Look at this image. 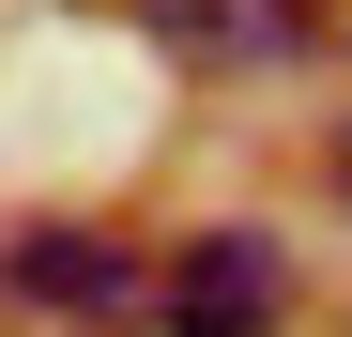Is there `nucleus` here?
<instances>
[{"label": "nucleus", "mask_w": 352, "mask_h": 337, "mask_svg": "<svg viewBox=\"0 0 352 337\" xmlns=\"http://www.w3.org/2000/svg\"><path fill=\"white\" fill-rule=\"evenodd\" d=\"M337 184H352V138H337Z\"/></svg>", "instance_id": "obj_3"}, {"label": "nucleus", "mask_w": 352, "mask_h": 337, "mask_svg": "<svg viewBox=\"0 0 352 337\" xmlns=\"http://www.w3.org/2000/svg\"><path fill=\"white\" fill-rule=\"evenodd\" d=\"M0 276H16L31 307H77V322H123V307L153 292V261H138L123 230H77V215H46V230H16V261H0Z\"/></svg>", "instance_id": "obj_2"}, {"label": "nucleus", "mask_w": 352, "mask_h": 337, "mask_svg": "<svg viewBox=\"0 0 352 337\" xmlns=\"http://www.w3.org/2000/svg\"><path fill=\"white\" fill-rule=\"evenodd\" d=\"M153 307H168V337H276L291 322V246L276 230H199V246H168Z\"/></svg>", "instance_id": "obj_1"}, {"label": "nucleus", "mask_w": 352, "mask_h": 337, "mask_svg": "<svg viewBox=\"0 0 352 337\" xmlns=\"http://www.w3.org/2000/svg\"><path fill=\"white\" fill-rule=\"evenodd\" d=\"M153 337H168V322H153Z\"/></svg>", "instance_id": "obj_4"}]
</instances>
